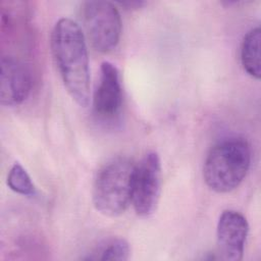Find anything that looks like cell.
<instances>
[{
	"mask_svg": "<svg viewBox=\"0 0 261 261\" xmlns=\"http://www.w3.org/2000/svg\"><path fill=\"white\" fill-rule=\"evenodd\" d=\"M51 51L62 83L76 104L90 101V67L85 35L72 19L60 18L51 33Z\"/></svg>",
	"mask_w": 261,
	"mask_h": 261,
	"instance_id": "1",
	"label": "cell"
},
{
	"mask_svg": "<svg viewBox=\"0 0 261 261\" xmlns=\"http://www.w3.org/2000/svg\"><path fill=\"white\" fill-rule=\"evenodd\" d=\"M250 164L251 149L247 141L241 138L225 139L209 151L203 167V176L212 191L228 193L241 185Z\"/></svg>",
	"mask_w": 261,
	"mask_h": 261,
	"instance_id": "2",
	"label": "cell"
},
{
	"mask_svg": "<svg viewBox=\"0 0 261 261\" xmlns=\"http://www.w3.org/2000/svg\"><path fill=\"white\" fill-rule=\"evenodd\" d=\"M135 167L130 159L117 157L99 169L93 186V203L97 211L109 217L125 211L130 204Z\"/></svg>",
	"mask_w": 261,
	"mask_h": 261,
	"instance_id": "3",
	"label": "cell"
},
{
	"mask_svg": "<svg viewBox=\"0 0 261 261\" xmlns=\"http://www.w3.org/2000/svg\"><path fill=\"white\" fill-rule=\"evenodd\" d=\"M82 20L91 46L98 52H109L116 47L121 33V19L114 4L94 0L83 4Z\"/></svg>",
	"mask_w": 261,
	"mask_h": 261,
	"instance_id": "4",
	"label": "cell"
},
{
	"mask_svg": "<svg viewBox=\"0 0 261 261\" xmlns=\"http://www.w3.org/2000/svg\"><path fill=\"white\" fill-rule=\"evenodd\" d=\"M161 193V163L156 152H148L136 164L130 203L141 217L151 216L158 206Z\"/></svg>",
	"mask_w": 261,
	"mask_h": 261,
	"instance_id": "5",
	"label": "cell"
},
{
	"mask_svg": "<svg viewBox=\"0 0 261 261\" xmlns=\"http://www.w3.org/2000/svg\"><path fill=\"white\" fill-rule=\"evenodd\" d=\"M249 224L243 214L236 210H224L217 223V258L240 261L243 258Z\"/></svg>",
	"mask_w": 261,
	"mask_h": 261,
	"instance_id": "6",
	"label": "cell"
},
{
	"mask_svg": "<svg viewBox=\"0 0 261 261\" xmlns=\"http://www.w3.org/2000/svg\"><path fill=\"white\" fill-rule=\"evenodd\" d=\"M121 104L122 91L118 69L111 62L104 61L93 98L94 113L101 120H112L118 116Z\"/></svg>",
	"mask_w": 261,
	"mask_h": 261,
	"instance_id": "7",
	"label": "cell"
},
{
	"mask_svg": "<svg viewBox=\"0 0 261 261\" xmlns=\"http://www.w3.org/2000/svg\"><path fill=\"white\" fill-rule=\"evenodd\" d=\"M0 101L4 106H17L30 95L32 74L19 60L11 56L1 58Z\"/></svg>",
	"mask_w": 261,
	"mask_h": 261,
	"instance_id": "8",
	"label": "cell"
},
{
	"mask_svg": "<svg viewBox=\"0 0 261 261\" xmlns=\"http://www.w3.org/2000/svg\"><path fill=\"white\" fill-rule=\"evenodd\" d=\"M260 41L261 31L259 27H256L246 34L241 47L242 65L251 76L257 80L261 75Z\"/></svg>",
	"mask_w": 261,
	"mask_h": 261,
	"instance_id": "9",
	"label": "cell"
},
{
	"mask_svg": "<svg viewBox=\"0 0 261 261\" xmlns=\"http://www.w3.org/2000/svg\"><path fill=\"white\" fill-rule=\"evenodd\" d=\"M92 254L93 255L87 257V259L124 261L129 257V246L123 239H112L98 246Z\"/></svg>",
	"mask_w": 261,
	"mask_h": 261,
	"instance_id": "10",
	"label": "cell"
},
{
	"mask_svg": "<svg viewBox=\"0 0 261 261\" xmlns=\"http://www.w3.org/2000/svg\"><path fill=\"white\" fill-rule=\"evenodd\" d=\"M7 185L13 192L23 196H34L36 194V188L31 176L19 163L13 164L9 170Z\"/></svg>",
	"mask_w": 261,
	"mask_h": 261,
	"instance_id": "11",
	"label": "cell"
}]
</instances>
